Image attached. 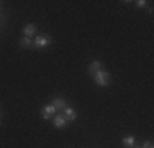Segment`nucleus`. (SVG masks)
<instances>
[{"label": "nucleus", "mask_w": 154, "mask_h": 148, "mask_svg": "<svg viewBox=\"0 0 154 148\" xmlns=\"http://www.w3.org/2000/svg\"><path fill=\"white\" fill-rule=\"evenodd\" d=\"M51 43H53V38H51L49 35H46V33H39V35L35 36L33 48H36V50H45V48H48Z\"/></svg>", "instance_id": "f257e3e1"}, {"label": "nucleus", "mask_w": 154, "mask_h": 148, "mask_svg": "<svg viewBox=\"0 0 154 148\" xmlns=\"http://www.w3.org/2000/svg\"><path fill=\"white\" fill-rule=\"evenodd\" d=\"M92 77H94L95 84H97L98 87H108V84H110V74L105 71V69H100V71L94 72Z\"/></svg>", "instance_id": "f03ea898"}, {"label": "nucleus", "mask_w": 154, "mask_h": 148, "mask_svg": "<svg viewBox=\"0 0 154 148\" xmlns=\"http://www.w3.org/2000/svg\"><path fill=\"white\" fill-rule=\"evenodd\" d=\"M54 115H56V109H54L53 104H46L41 109V117L45 118V120H49V118H53Z\"/></svg>", "instance_id": "7ed1b4c3"}, {"label": "nucleus", "mask_w": 154, "mask_h": 148, "mask_svg": "<svg viewBox=\"0 0 154 148\" xmlns=\"http://www.w3.org/2000/svg\"><path fill=\"white\" fill-rule=\"evenodd\" d=\"M67 124H69V122L66 120V117L62 115V114H56V115L53 117V125L56 128H64Z\"/></svg>", "instance_id": "20e7f679"}, {"label": "nucleus", "mask_w": 154, "mask_h": 148, "mask_svg": "<svg viewBox=\"0 0 154 148\" xmlns=\"http://www.w3.org/2000/svg\"><path fill=\"white\" fill-rule=\"evenodd\" d=\"M36 30H38L36 23H26V25L23 27V36H26V38H31V36L36 35Z\"/></svg>", "instance_id": "39448f33"}, {"label": "nucleus", "mask_w": 154, "mask_h": 148, "mask_svg": "<svg viewBox=\"0 0 154 148\" xmlns=\"http://www.w3.org/2000/svg\"><path fill=\"white\" fill-rule=\"evenodd\" d=\"M62 115L66 117V120H67V122H72V120H75V118H77V112H75V109H72L71 105H66V109L62 110Z\"/></svg>", "instance_id": "423d86ee"}, {"label": "nucleus", "mask_w": 154, "mask_h": 148, "mask_svg": "<svg viewBox=\"0 0 154 148\" xmlns=\"http://www.w3.org/2000/svg\"><path fill=\"white\" fill-rule=\"evenodd\" d=\"M100 69H103V64H102L100 61H97V59L90 61V64H89V74H90V76H92L94 72L100 71Z\"/></svg>", "instance_id": "0eeeda50"}, {"label": "nucleus", "mask_w": 154, "mask_h": 148, "mask_svg": "<svg viewBox=\"0 0 154 148\" xmlns=\"http://www.w3.org/2000/svg\"><path fill=\"white\" fill-rule=\"evenodd\" d=\"M54 105V109H56V112L57 110H64L66 109V105H67V104H66V101L62 97H54L53 99V102H51Z\"/></svg>", "instance_id": "6e6552de"}, {"label": "nucleus", "mask_w": 154, "mask_h": 148, "mask_svg": "<svg viewBox=\"0 0 154 148\" xmlns=\"http://www.w3.org/2000/svg\"><path fill=\"white\" fill-rule=\"evenodd\" d=\"M122 143H123L125 148H133L134 145H136V140H134L133 135H126V137H123Z\"/></svg>", "instance_id": "1a4fd4ad"}, {"label": "nucleus", "mask_w": 154, "mask_h": 148, "mask_svg": "<svg viewBox=\"0 0 154 148\" xmlns=\"http://www.w3.org/2000/svg\"><path fill=\"white\" fill-rule=\"evenodd\" d=\"M20 46H21V48H33V40H31V38H26V36H23V38L20 40Z\"/></svg>", "instance_id": "9d476101"}, {"label": "nucleus", "mask_w": 154, "mask_h": 148, "mask_svg": "<svg viewBox=\"0 0 154 148\" xmlns=\"http://www.w3.org/2000/svg\"><path fill=\"white\" fill-rule=\"evenodd\" d=\"M134 3H136V7H138V8H146L149 2H146V0H138V2H134Z\"/></svg>", "instance_id": "9b49d317"}, {"label": "nucleus", "mask_w": 154, "mask_h": 148, "mask_svg": "<svg viewBox=\"0 0 154 148\" xmlns=\"http://www.w3.org/2000/svg\"><path fill=\"white\" fill-rule=\"evenodd\" d=\"M149 146H152V142H151V140H148V142H143V143H141V148H149Z\"/></svg>", "instance_id": "f8f14e48"}, {"label": "nucleus", "mask_w": 154, "mask_h": 148, "mask_svg": "<svg viewBox=\"0 0 154 148\" xmlns=\"http://www.w3.org/2000/svg\"><path fill=\"white\" fill-rule=\"evenodd\" d=\"M133 148H141V145H134Z\"/></svg>", "instance_id": "ddd939ff"}, {"label": "nucleus", "mask_w": 154, "mask_h": 148, "mask_svg": "<svg viewBox=\"0 0 154 148\" xmlns=\"http://www.w3.org/2000/svg\"><path fill=\"white\" fill-rule=\"evenodd\" d=\"M0 120H2V115H0Z\"/></svg>", "instance_id": "4468645a"}, {"label": "nucleus", "mask_w": 154, "mask_h": 148, "mask_svg": "<svg viewBox=\"0 0 154 148\" xmlns=\"http://www.w3.org/2000/svg\"><path fill=\"white\" fill-rule=\"evenodd\" d=\"M149 148H152V146H149Z\"/></svg>", "instance_id": "2eb2a0df"}]
</instances>
